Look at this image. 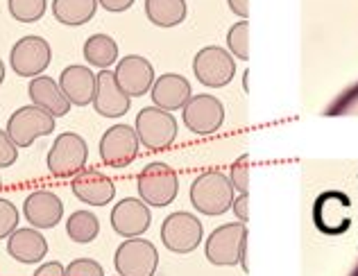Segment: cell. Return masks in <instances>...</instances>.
Returning a JSON list of instances; mask_svg holds the SVG:
<instances>
[{"label": "cell", "instance_id": "obj_1", "mask_svg": "<svg viewBox=\"0 0 358 276\" xmlns=\"http://www.w3.org/2000/svg\"><path fill=\"white\" fill-rule=\"evenodd\" d=\"M206 261L215 268H234L241 265L243 272H250L248 265V226L243 222H227L213 229L204 242Z\"/></svg>", "mask_w": 358, "mask_h": 276}, {"label": "cell", "instance_id": "obj_2", "mask_svg": "<svg viewBox=\"0 0 358 276\" xmlns=\"http://www.w3.org/2000/svg\"><path fill=\"white\" fill-rule=\"evenodd\" d=\"M234 190L227 175H222L220 170H209L193 179L191 184V204L197 213L202 215H222L231 211L234 204Z\"/></svg>", "mask_w": 358, "mask_h": 276}, {"label": "cell", "instance_id": "obj_3", "mask_svg": "<svg viewBox=\"0 0 358 276\" xmlns=\"http://www.w3.org/2000/svg\"><path fill=\"white\" fill-rule=\"evenodd\" d=\"M136 186L138 199H143L150 208H166L177 199L179 175L164 161H155L141 170Z\"/></svg>", "mask_w": 358, "mask_h": 276}, {"label": "cell", "instance_id": "obj_4", "mask_svg": "<svg viewBox=\"0 0 358 276\" xmlns=\"http://www.w3.org/2000/svg\"><path fill=\"white\" fill-rule=\"evenodd\" d=\"M134 129H136L141 145L145 150L159 152V150L171 147L175 143L177 131H179V122L175 120L171 111H164L152 104V107H145L138 111Z\"/></svg>", "mask_w": 358, "mask_h": 276}, {"label": "cell", "instance_id": "obj_5", "mask_svg": "<svg viewBox=\"0 0 358 276\" xmlns=\"http://www.w3.org/2000/svg\"><path fill=\"white\" fill-rule=\"evenodd\" d=\"M193 73L200 84L209 89H224L236 78V59L227 48L204 45L193 57Z\"/></svg>", "mask_w": 358, "mask_h": 276}, {"label": "cell", "instance_id": "obj_6", "mask_svg": "<svg viewBox=\"0 0 358 276\" xmlns=\"http://www.w3.org/2000/svg\"><path fill=\"white\" fill-rule=\"evenodd\" d=\"M45 164L52 177H75L89 164L87 140L75 131H64L55 138Z\"/></svg>", "mask_w": 358, "mask_h": 276}, {"label": "cell", "instance_id": "obj_7", "mask_svg": "<svg viewBox=\"0 0 358 276\" xmlns=\"http://www.w3.org/2000/svg\"><path fill=\"white\" fill-rule=\"evenodd\" d=\"M162 242L168 252L173 254H191L202 245L204 226L197 220L195 213L175 211L162 222Z\"/></svg>", "mask_w": 358, "mask_h": 276}, {"label": "cell", "instance_id": "obj_8", "mask_svg": "<svg viewBox=\"0 0 358 276\" xmlns=\"http://www.w3.org/2000/svg\"><path fill=\"white\" fill-rule=\"evenodd\" d=\"M55 120L50 113L34 107V104H25V107L16 109L7 120V136L12 138L16 147H30L36 138L50 136L55 131Z\"/></svg>", "mask_w": 358, "mask_h": 276}, {"label": "cell", "instance_id": "obj_9", "mask_svg": "<svg viewBox=\"0 0 358 276\" xmlns=\"http://www.w3.org/2000/svg\"><path fill=\"white\" fill-rule=\"evenodd\" d=\"M114 268L118 276H155L159 252L145 238H127L114 254Z\"/></svg>", "mask_w": 358, "mask_h": 276}, {"label": "cell", "instance_id": "obj_10", "mask_svg": "<svg viewBox=\"0 0 358 276\" xmlns=\"http://www.w3.org/2000/svg\"><path fill=\"white\" fill-rule=\"evenodd\" d=\"M52 61V48L43 36H23L9 50V66L18 78H39Z\"/></svg>", "mask_w": 358, "mask_h": 276}, {"label": "cell", "instance_id": "obj_11", "mask_svg": "<svg viewBox=\"0 0 358 276\" xmlns=\"http://www.w3.org/2000/svg\"><path fill=\"white\" fill-rule=\"evenodd\" d=\"M182 122L188 131H193L197 136H211L222 127L224 107L215 95L209 93L191 95V100L182 109Z\"/></svg>", "mask_w": 358, "mask_h": 276}, {"label": "cell", "instance_id": "obj_12", "mask_svg": "<svg viewBox=\"0 0 358 276\" xmlns=\"http://www.w3.org/2000/svg\"><path fill=\"white\" fill-rule=\"evenodd\" d=\"M100 159L102 164L109 168H125L131 161L138 157L141 143L136 136V129L125 125V122H118V125H111L100 138Z\"/></svg>", "mask_w": 358, "mask_h": 276}, {"label": "cell", "instance_id": "obj_13", "mask_svg": "<svg viewBox=\"0 0 358 276\" xmlns=\"http://www.w3.org/2000/svg\"><path fill=\"white\" fill-rule=\"evenodd\" d=\"M114 78L127 98H143L157 80L155 66L141 55H127L116 61Z\"/></svg>", "mask_w": 358, "mask_h": 276}, {"label": "cell", "instance_id": "obj_14", "mask_svg": "<svg viewBox=\"0 0 358 276\" xmlns=\"http://www.w3.org/2000/svg\"><path fill=\"white\" fill-rule=\"evenodd\" d=\"M111 229H114L118 235L127 238H141L152 224V211L150 206L138 197H125L114 206L111 211Z\"/></svg>", "mask_w": 358, "mask_h": 276}, {"label": "cell", "instance_id": "obj_15", "mask_svg": "<svg viewBox=\"0 0 358 276\" xmlns=\"http://www.w3.org/2000/svg\"><path fill=\"white\" fill-rule=\"evenodd\" d=\"M23 215L34 229H55L62 222L64 202L52 190H34V193L25 197Z\"/></svg>", "mask_w": 358, "mask_h": 276}, {"label": "cell", "instance_id": "obj_16", "mask_svg": "<svg viewBox=\"0 0 358 276\" xmlns=\"http://www.w3.org/2000/svg\"><path fill=\"white\" fill-rule=\"evenodd\" d=\"M93 109L102 118L116 120L122 118L131 107V98H127L116 84L114 71H100L96 75V95H93Z\"/></svg>", "mask_w": 358, "mask_h": 276}, {"label": "cell", "instance_id": "obj_17", "mask_svg": "<svg viewBox=\"0 0 358 276\" xmlns=\"http://www.w3.org/2000/svg\"><path fill=\"white\" fill-rule=\"evenodd\" d=\"M71 190L80 202L96 206V208L107 206L111 199L116 197L114 182H111L107 175L98 173V170H87V168L73 177Z\"/></svg>", "mask_w": 358, "mask_h": 276}, {"label": "cell", "instance_id": "obj_18", "mask_svg": "<svg viewBox=\"0 0 358 276\" xmlns=\"http://www.w3.org/2000/svg\"><path fill=\"white\" fill-rule=\"evenodd\" d=\"M59 89L71 107H89L96 95V73L89 66L71 64L59 75Z\"/></svg>", "mask_w": 358, "mask_h": 276}, {"label": "cell", "instance_id": "obj_19", "mask_svg": "<svg viewBox=\"0 0 358 276\" xmlns=\"http://www.w3.org/2000/svg\"><path fill=\"white\" fill-rule=\"evenodd\" d=\"M191 82L179 73H164L162 78L155 80L152 89H150V98H152L155 107L171 113L184 109V104L191 100Z\"/></svg>", "mask_w": 358, "mask_h": 276}, {"label": "cell", "instance_id": "obj_20", "mask_svg": "<svg viewBox=\"0 0 358 276\" xmlns=\"http://www.w3.org/2000/svg\"><path fill=\"white\" fill-rule=\"evenodd\" d=\"M7 254L21 265H39L48 254V240L34 226L16 229L7 238Z\"/></svg>", "mask_w": 358, "mask_h": 276}, {"label": "cell", "instance_id": "obj_21", "mask_svg": "<svg viewBox=\"0 0 358 276\" xmlns=\"http://www.w3.org/2000/svg\"><path fill=\"white\" fill-rule=\"evenodd\" d=\"M27 95L34 107L43 109L45 113L57 120L64 118L66 113L71 111V102L66 100V95L59 89V82L48 78V75H39V78H32L30 84H27Z\"/></svg>", "mask_w": 358, "mask_h": 276}, {"label": "cell", "instance_id": "obj_22", "mask_svg": "<svg viewBox=\"0 0 358 276\" xmlns=\"http://www.w3.org/2000/svg\"><path fill=\"white\" fill-rule=\"evenodd\" d=\"M188 5L186 0H145V16L148 21L162 27V30H171L186 21Z\"/></svg>", "mask_w": 358, "mask_h": 276}, {"label": "cell", "instance_id": "obj_23", "mask_svg": "<svg viewBox=\"0 0 358 276\" xmlns=\"http://www.w3.org/2000/svg\"><path fill=\"white\" fill-rule=\"evenodd\" d=\"M98 12V0H52V16L66 27L87 25Z\"/></svg>", "mask_w": 358, "mask_h": 276}, {"label": "cell", "instance_id": "obj_24", "mask_svg": "<svg viewBox=\"0 0 358 276\" xmlns=\"http://www.w3.org/2000/svg\"><path fill=\"white\" fill-rule=\"evenodd\" d=\"M84 59L89 61V66H96L100 71H109V66H114L118 61V43L111 39L109 34H91L84 41Z\"/></svg>", "mask_w": 358, "mask_h": 276}, {"label": "cell", "instance_id": "obj_25", "mask_svg": "<svg viewBox=\"0 0 358 276\" xmlns=\"http://www.w3.org/2000/svg\"><path fill=\"white\" fill-rule=\"evenodd\" d=\"M100 233V220L93 211H75L66 220V235L78 245H89Z\"/></svg>", "mask_w": 358, "mask_h": 276}, {"label": "cell", "instance_id": "obj_26", "mask_svg": "<svg viewBox=\"0 0 358 276\" xmlns=\"http://www.w3.org/2000/svg\"><path fill=\"white\" fill-rule=\"evenodd\" d=\"M7 9L18 23H36L48 12V0H7Z\"/></svg>", "mask_w": 358, "mask_h": 276}, {"label": "cell", "instance_id": "obj_27", "mask_svg": "<svg viewBox=\"0 0 358 276\" xmlns=\"http://www.w3.org/2000/svg\"><path fill=\"white\" fill-rule=\"evenodd\" d=\"M227 50L234 59L248 61L250 59V23L238 21L227 32Z\"/></svg>", "mask_w": 358, "mask_h": 276}, {"label": "cell", "instance_id": "obj_28", "mask_svg": "<svg viewBox=\"0 0 358 276\" xmlns=\"http://www.w3.org/2000/svg\"><path fill=\"white\" fill-rule=\"evenodd\" d=\"M18 222H21V213H18L16 204L0 197V240L14 233L18 229Z\"/></svg>", "mask_w": 358, "mask_h": 276}, {"label": "cell", "instance_id": "obj_29", "mask_svg": "<svg viewBox=\"0 0 358 276\" xmlns=\"http://www.w3.org/2000/svg\"><path fill=\"white\" fill-rule=\"evenodd\" d=\"M227 177H229V182H231L236 193H248V188H250V159H248V154H243L238 161H234Z\"/></svg>", "mask_w": 358, "mask_h": 276}, {"label": "cell", "instance_id": "obj_30", "mask_svg": "<svg viewBox=\"0 0 358 276\" xmlns=\"http://www.w3.org/2000/svg\"><path fill=\"white\" fill-rule=\"evenodd\" d=\"M66 276H105V270L93 259H75L66 265Z\"/></svg>", "mask_w": 358, "mask_h": 276}, {"label": "cell", "instance_id": "obj_31", "mask_svg": "<svg viewBox=\"0 0 358 276\" xmlns=\"http://www.w3.org/2000/svg\"><path fill=\"white\" fill-rule=\"evenodd\" d=\"M16 159H18V147L7 136V131L0 129V170L12 168L16 164Z\"/></svg>", "mask_w": 358, "mask_h": 276}, {"label": "cell", "instance_id": "obj_32", "mask_svg": "<svg viewBox=\"0 0 358 276\" xmlns=\"http://www.w3.org/2000/svg\"><path fill=\"white\" fill-rule=\"evenodd\" d=\"M231 211L234 215L238 217V222H248L250 220V195L248 193H241L238 197H234V204H231Z\"/></svg>", "mask_w": 358, "mask_h": 276}, {"label": "cell", "instance_id": "obj_33", "mask_svg": "<svg viewBox=\"0 0 358 276\" xmlns=\"http://www.w3.org/2000/svg\"><path fill=\"white\" fill-rule=\"evenodd\" d=\"M34 276H66V268L59 261H50L43 263L34 270Z\"/></svg>", "mask_w": 358, "mask_h": 276}, {"label": "cell", "instance_id": "obj_34", "mask_svg": "<svg viewBox=\"0 0 358 276\" xmlns=\"http://www.w3.org/2000/svg\"><path fill=\"white\" fill-rule=\"evenodd\" d=\"M98 5L102 9H107L111 14H122L134 5V0H98Z\"/></svg>", "mask_w": 358, "mask_h": 276}, {"label": "cell", "instance_id": "obj_35", "mask_svg": "<svg viewBox=\"0 0 358 276\" xmlns=\"http://www.w3.org/2000/svg\"><path fill=\"white\" fill-rule=\"evenodd\" d=\"M229 9L236 16H241V21H248L250 16V0H227Z\"/></svg>", "mask_w": 358, "mask_h": 276}, {"label": "cell", "instance_id": "obj_36", "mask_svg": "<svg viewBox=\"0 0 358 276\" xmlns=\"http://www.w3.org/2000/svg\"><path fill=\"white\" fill-rule=\"evenodd\" d=\"M5 82V64H3V59H0V84Z\"/></svg>", "mask_w": 358, "mask_h": 276}, {"label": "cell", "instance_id": "obj_37", "mask_svg": "<svg viewBox=\"0 0 358 276\" xmlns=\"http://www.w3.org/2000/svg\"><path fill=\"white\" fill-rule=\"evenodd\" d=\"M0 190H3V179H0Z\"/></svg>", "mask_w": 358, "mask_h": 276}]
</instances>
